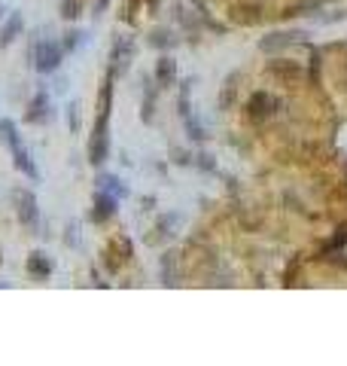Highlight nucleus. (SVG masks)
<instances>
[{"instance_id":"nucleus-1","label":"nucleus","mask_w":347,"mask_h":366,"mask_svg":"<svg viewBox=\"0 0 347 366\" xmlns=\"http://www.w3.org/2000/svg\"><path fill=\"white\" fill-rule=\"evenodd\" d=\"M110 104H113V86H110V79H107L104 89H101V98H98V116H95L92 141H88V162L92 165H104L110 156V135H107Z\"/></svg>"},{"instance_id":"nucleus-2","label":"nucleus","mask_w":347,"mask_h":366,"mask_svg":"<svg viewBox=\"0 0 347 366\" xmlns=\"http://www.w3.org/2000/svg\"><path fill=\"white\" fill-rule=\"evenodd\" d=\"M61 55H64V49L55 40H40L31 46V64L37 73H52L61 64Z\"/></svg>"},{"instance_id":"nucleus-3","label":"nucleus","mask_w":347,"mask_h":366,"mask_svg":"<svg viewBox=\"0 0 347 366\" xmlns=\"http://www.w3.org/2000/svg\"><path fill=\"white\" fill-rule=\"evenodd\" d=\"M131 58H135V40H128V37H116L113 40V52H110V68L107 73L110 77H119V73L128 70Z\"/></svg>"},{"instance_id":"nucleus-4","label":"nucleus","mask_w":347,"mask_h":366,"mask_svg":"<svg viewBox=\"0 0 347 366\" xmlns=\"http://www.w3.org/2000/svg\"><path fill=\"white\" fill-rule=\"evenodd\" d=\"M12 202H16V214L21 220V226L34 229L37 217H40V211H37V195L28 193V189H12Z\"/></svg>"},{"instance_id":"nucleus-5","label":"nucleus","mask_w":347,"mask_h":366,"mask_svg":"<svg viewBox=\"0 0 347 366\" xmlns=\"http://www.w3.org/2000/svg\"><path fill=\"white\" fill-rule=\"evenodd\" d=\"M128 256H131V241L125 238V235H119V238H113V241H110L104 262H107V269H110V272H116V269H122L125 262H128Z\"/></svg>"},{"instance_id":"nucleus-6","label":"nucleus","mask_w":347,"mask_h":366,"mask_svg":"<svg viewBox=\"0 0 347 366\" xmlns=\"http://www.w3.org/2000/svg\"><path fill=\"white\" fill-rule=\"evenodd\" d=\"M52 119V104H49V95L46 92H37V98L28 104V113H25V122L31 126H43V122Z\"/></svg>"},{"instance_id":"nucleus-7","label":"nucleus","mask_w":347,"mask_h":366,"mask_svg":"<svg viewBox=\"0 0 347 366\" xmlns=\"http://www.w3.org/2000/svg\"><path fill=\"white\" fill-rule=\"evenodd\" d=\"M247 110H250L253 119H265V116H271L275 110H280V101L275 98V95H268V92H256L253 98H250Z\"/></svg>"},{"instance_id":"nucleus-8","label":"nucleus","mask_w":347,"mask_h":366,"mask_svg":"<svg viewBox=\"0 0 347 366\" xmlns=\"http://www.w3.org/2000/svg\"><path fill=\"white\" fill-rule=\"evenodd\" d=\"M116 208H119V199H116V195H110L107 189H101V193L95 195L92 220H95V223H104V220H110V217L116 214Z\"/></svg>"},{"instance_id":"nucleus-9","label":"nucleus","mask_w":347,"mask_h":366,"mask_svg":"<svg viewBox=\"0 0 347 366\" xmlns=\"http://www.w3.org/2000/svg\"><path fill=\"white\" fill-rule=\"evenodd\" d=\"M301 37H308V34H301V31H280V34H268L259 46H262V52H277V49L290 46V43H299Z\"/></svg>"},{"instance_id":"nucleus-10","label":"nucleus","mask_w":347,"mask_h":366,"mask_svg":"<svg viewBox=\"0 0 347 366\" xmlns=\"http://www.w3.org/2000/svg\"><path fill=\"white\" fill-rule=\"evenodd\" d=\"M152 77H156L159 89H168V86L174 83V77H177V61H174L171 55H161L159 61H156V70H152Z\"/></svg>"},{"instance_id":"nucleus-11","label":"nucleus","mask_w":347,"mask_h":366,"mask_svg":"<svg viewBox=\"0 0 347 366\" xmlns=\"http://www.w3.org/2000/svg\"><path fill=\"white\" fill-rule=\"evenodd\" d=\"M180 116H183V122H186L192 141H204V128L198 126V119L192 116V107H189V89H183V98H180Z\"/></svg>"},{"instance_id":"nucleus-12","label":"nucleus","mask_w":347,"mask_h":366,"mask_svg":"<svg viewBox=\"0 0 347 366\" xmlns=\"http://www.w3.org/2000/svg\"><path fill=\"white\" fill-rule=\"evenodd\" d=\"M10 150H12V162H16V168L25 177H31V180L40 177V171H37V165L31 162V153L25 150V144H16V146H10Z\"/></svg>"},{"instance_id":"nucleus-13","label":"nucleus","mask_w":347,"mask_h":366,"mask_svg":"<svg viewBox=\"0 0 347 366\" xmlns=\"http://www.w3.org/2000/svg\"><path fill=\"white\" fill-rule=\"evenodd\" d=\"M28 275L37 278V281H46L52 275V262H49L46 253H31L28 256Z\"/></svg>"},{"instance_id":"nucleus-14","label":"nucleus","mask_w":347,"mask_h":366,"mask_svg":"<svg viewBox=\"0 0 347 366\" xmlns=\"http://www.w3.org/2000/svg\"><path fill=\"white\" fill-rule=\"evenodd\" d=\"M21 28H25V19H21V12L12 10V16L6 19V25H3V31H0V46H10L12 40L21 34Z\"/></svg>"},{"instance_id":"nucleus-15","label":"nucleus","mask_w":347,"mask_h":366,"mask_svg":"<svg viewBox=\"0 0 347 366\" xmlns=\"http://www.w3.org/2000/svg\"><path fill=\"white\" fill-rule=\"evenodd\" d=\"M98 183H101V189H107V193H110V195H116V199H122V195L128 193V189L122 186V180L116 177V174H101Z\"/></svg>"},{"instance_id":"nucleus-16","label":"nucleus","mask_w":347,"mask_h":366,"mask_svg":"<svg viewBox=\"0 0 347 366\" xmlns=\"http://www.w3.org/2000/svg\"><path fill=\"white\" fill-rule=\"evenodd\" d=\"M58 10H61V16L68 19V21H73V19L83 16V0H61V3H58Z\"/></svg>"},{"instance_id":"nucleus-17","label":"nucleus","mask_w":347,"mask_h":366,"mask_svg":"<svg viewBox=\"0 0 347 366\" xmlns=\"http://www.w3.org/2000/svg\"><path fill=\"white\" fill-rule=\"evenodd\" d=\"M150 43H152V46H161V49H168V46H174V37H171V31H156V34H152L150 37Z\"/></svg>"},{"instance_id":"nucleus-18","label":"nucleus","mask_w":347,"mask_h":366,"mask_svg":"<svg viewBox=\"0 0 347 366\" xmlns=\"http://www.w3.org/2000/svg\"><path fill=\"white\" fill-rule=\"evenodd\" d=\"M79 43H83V34H79V31H68V34H64V46L61 49H77Z\"/></svg>"},{"instance_id":"nucleus-19","label":"nucleus","mask_w":347,"mask_h":366,"mask_svg":"<svg viewBox=\"0 0 347 366\" xmlns=\"http://www.w3.org/2000/svg\"><path fill=\"white\" fill-rule=\"evenodd\" d=\"M70 128H79V104H70Z\"/></svg>"},{"instance_id":"nucleus-20","label":"nucleus","mask_w":347,"mask_h":366,"mask_svg":"<svg viewBox=\"0 0 347 366\" xmlns=\"http://www.w3.org/2000/svg\"><path fill=\"white\" fill-rule=\"evenodd\" d=\"M140 3H146V10H156L159 0H131V10H135V6H140Z\"/></svg>"},{"instance_id":"nucleus-21","label":"nucleus","mask_w":347,"mask_h":366,"mask_svg":"<svg viewBox=\"0 0 347 366\" xmlns=\"http://www.w3.org/2000/svg\"><path fill=\"white\" fill-rule=\"evenodd\" d=\"M107 3H110V0H95V16H101V12L107 10Z\"/></svg>"},{"instance_id":"nucleus-22","label":"nucleus","mask_w":347,"mask_h":366,"mask_svg":"<svg viewBox=\"0 0 347 366\" xmlns=\"http://www.w3.org/2000/svg\"><path fill=\"white\" fill-rule=\"evenodd\" d=\"M0 16H3V3H0Z\"/></svg>"}]
</instances>
